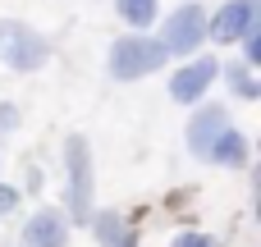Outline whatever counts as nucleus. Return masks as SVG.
Masks as SVG:
<instances>
[{"instance_id": "1", "label": "nucleus", "mask_w": 261, "mask_h": 247, "mask_svg": "<svg viewBox=\"0 0 261 247\" xmlns=\"http://www.w3.org/2000/svg\"><path fill=\"white\" fill-rule=\"evenodd\" d=\"M60 170H64V220L69 225H87L96 211V160H92V142L83 133H69L60 142Z\"/></svg>"}, {"instance_id": "2", "label": "nucleus", "mask_w": 261, "mask_h": 247, "mask_svg": "<svg viewBox=\"0 0 261 247\" xmlns=\"http://www.w3.org/2000/svg\"><path fill=\"white\" fill-rule=\"evenodd\" d=\"M161 69H170V55H165V46H161L151 32H124V37H115L110 50H106V73H110V83H142V78H151V73H161Z\"/></svg>"}, {"instance_id": "3", "label": "nucleus", "mask_w": 261, "mask_h": 247, "mask_svg": "<svg viewBox=\"0 0 261 247\" xmlns=\"http://www.w3.org/2000/svg\"><path fill=\"white\" fill-rule=\"evenodd\" d=\"M50 60V41L23 23V18H0V69L9 73H41Z\"/></svg>"}, {"instance_id": "4", "label": "nucleus", "mask_w": 261, "mask_h": 247, "mask_svg": "<svg viewBox=\"0 0 261 247\" xmlns=\"http://www.w3.org/2000/svg\"><path fill=\"white\" fill-rule=\"evenodd\" d=\"M156 41L165 46V55H170V60H188V55H197V50L206 46V9H202L197 0H188V5H179V9H170V14L161 18Z\"/></svg>"}, {"instance_id": "5", "label": "nucleus", "mask_w": 261, "mask_h": 247, "mask_svg": "<svg viewBox=\"0 0 261 247\" xmlns=\"http://www.w3.org/2000/svg\"><path fill=\"white\" fill-rule=\"evenodd\" d=\"M216 78H220V55H211V50H197V55H188L174 73H170V101L174 105H202L206 101V92L216 87Z\"/></svg>"}, {"instance_id": "6", "label": "nucleus", "mask_w": 261, "mask_h": 247, "mask_svg": "<svg viewBox=\"0 0 261 247\" xmlns=\"http://www.w3.org/2000/svg\"><path fill=\"white\" fill-rule=\"evenodd\" d=\"M229 124H234V115H229L225 101H202V105H193V115H188V124H184V151L206 165L211 142H216Z\"/></svg>"}, {"instance_id": "7", "label": "nucleus", "mask_w": 261, "mask_h": 247, "mask_svg": "<svg viewBox=\"0 0 261 247\" xmlns=\"http://www.w3.org/2000/svg\"><path fill=\"white\" fill-rule=\"evenodd\" d=\"M261 18V0H225L216 14H206V41L239 46V37Z\"/></svg>"}, {"instance_id": "8", "label": "nucleus", "mask_w": 261, "mask_h": 247, "mask_svg": "<svg viewBox=\"0 0 261 247\" xmlns=\"http://www.w3.org/2000/svg\"><path fill=\"white\" fill-rule=\"evenodd\" d=\"M69 229H73V225L64 220L60 206L37 202L32 215L23 220V229H18V247H69Z\"/></svg>"}, {"instance_id": "9", "label": "nucleus", "mask_w": 261, "mask_h": 247, "mask_svg": "<svg viewBox=\"0 0 261 247\" xmlns=\"http://www.w3.org/2000/svg\"><path fill=\"white\" fill-rule=\"evenodd\" d=\"M87 229H92L96 247H142V234H138V229L124 220V211H115V206H96L92 220H87Z\"/></svg>"}, {"instance_id": "10", "label": "nucleus", "mask_w": 261, "mask_h": 247, "mask_svg": "<svg viewBox=\"0 0 261 247\" xmlns=\"http://www.w3.org/2000/svg\"><path fill=\"white\" fill-rule=\"evenodd\" d=\"M206 165H216V170H248V165H252V133H243L239 124H229V128L211 142Z\"/></svg>"}, {"instance_id": "11", "label": "nucleus", "mask_w": 261, "mask_h": 247, "mask_svg": "<svg viewBox=\"0 0 261 247\" xmlns=\"http://www.w3.org/2000/svg\"><path fill=\"white\" fill-rule=\"evenodd\" d=\"M220 78H225V92H229L239 105H252V101H261V83H257V69H252V64L229 60V64H220Z\"/></svg>"}, {"instance_id": "12", "label": "nucleus", "mask_w": 261, "mask_h": 247, "mask_svg": "<svg viewBox=\"0 0 261 247\" xmlns=\"http://www.w3.org/2000/svg\"><path fill=\"white\" fill-rule=\"evenodd\" d=\"M115 14L133 32H151L161 23V0H115Z\"/></svg>"}, {"instance_id": "13", "label": "nucleus", "mask_w": 261, "mask_h": 247, "mask_svg": "<svg viewBox=\"0 0 261 247\" xmlns=\"http://www.w3.org/2000/svg\"><path fill=\"white\" fill-rule=\"evenodd\" d=\"M170 247H225L216 234H206V229H197V225H184V229H174L170 234Z\"/></svg>"}, {"instance_id": "14", "label": "nucleus", "mask_w": 261, "mask_h": 247, "mask_svg": "<svg viewBox=\"0 0 261 247\" xmlns=\"http://www.w3.org/2000/svg\"><path fill=\"white\" fill-rule=\"evenodd\" d=\"M41 188H46V165L23 160V183H18V197H37V202H41Z\"/></svg>"}, {"instance_id": "15", "label": "nucleus", "mask_w": 261, "mask_h": 247, "mask_svg": "<svg viewBox=\"0 0 261 247\" xmlns=\"http://www.w3.org/2000/svg\"><path fill=\"white\" fill-rule=\"evenodd\" d=\"M18 128H23V105L18 101H0V142L14 138Z\"/></svg>"}, {"instance_id": "16", "label": "nucleus", "mask_w": 261, "mask_h": 247, "mask_svg": "<svg viewBox=\"0 0 261 247\" xmlns=\"http://www.w3.org/2000/svg\"><path fill=\"white\" fill-rule=\"evenodd\" d=\"M193 197H197L193 188H174V193L165 197V211H170L174 220H184V225H188V220H193V215H188V206H193Z\"/></svg>"}, {"instance_id": "17", "label": "nucleus", "mask_w": 261, "mask_h": 247, "mask_svg": "<svg viewBox=\"0 0 261 247\" xmlns=\"http://www.w3.org/2000/svg\"><path fill=\"white\" fill-rule=\"evenodd\" d=\"M239 46H243V64H252V69H257V64H261V18L243 32V37H239Z\"/></svg>"}, {"instance_id": "18", "label": "nucleus", "mask_w": 261, "mask_h": 247, "mask_svg": "<svg viewBox=\"0 0 261 247\" xmlns=\"http://www.w3.org/2000/svg\"><path fill=\"white\" fill-rule=\"evenodd\" d=\"M18 202H23V197H18V188L0 179V225H5V220H9V215L18 211Z\"/></svg>"}, {"instance_id": "19", "label": "nucleus", "mask_w": 261, "mask_h": 247, "mask_svg": "<svg viewBox=\"0 0 261 247\" xmlns=\"http://www.w3.org/2000/svg\"><path fill=\"white\" fill-rule=\"evenodd\" d=\"M124 220L142 234V229H147V220H151V206H133V211H124Z\"/></svg>"}]
</instances>
